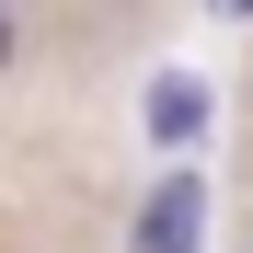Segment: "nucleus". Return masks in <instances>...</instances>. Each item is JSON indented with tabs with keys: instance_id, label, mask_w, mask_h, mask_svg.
I'll return each mask as SVG.
<instances>
[{
	"instance_id": "7ed1b4c3",
	"label": "nucleus",
	"mask_w": 253,
	"mask_h": 253,
	"mask_svg": "<svg viewBox=\"0 0 253 253\" xmlns=\"http://www.w3.org/2000/svg\"><path fill=\"white\" fill-rule=\"evenodd\" d=\"M207 12H219V23H253V0H207Z\"/></svg>"
},
{
	"instance_id": "20e7f679",
	"label": "nucleus",
	"mask_w": 253,
	"mask_h": 253,
	"mask_svg": "<svg viewBox=\"0 0 253 253\" xmlns=\"http://www.w3.org/2000/svg\"><path fill=\"white\" fill-rule=\"evenodd\" d=\"M0 69H12V12H0Z\"/></svg>"
},
{
	"instance_id": "f03ea898",
	"label": "nucleus",
	"mask_w": 253,
	"mask_h": 253,
	"mask_svg": "<svg viewBox=\"0 0 253 253\" xmlns=\"http://www.w3.org/2000/svg\"><path fill=\"white\" fill-rule=\"evenodd\" d=\"M150 138H161V150L207 138V81H196V69H161V81H150Z\"/></svg>"
},
{
	"instance_id": "39448f33",
	"label": "nucleus",
	"mask_w": 253,
	"mask_h": 253,
	"mask_svg": "<svg viewBox=\"0 0 253 253\" xmlns=\"http://www.w3.org/2000/svg\"><path fill=\"white\" fill-rule=\"evenodd\" d=\"M0 12H12V0H0Z\"/></svg>"
},
{
	"instance_id": "f257e3e1",
	"label": "nucleus",
	"mask_w": 253,
	"mask_h": 253,
	"mask_svg": "<svg viewBox=\"0 0 253 253\" xmlns=\"http://www.w3.org/2000/svg\"><path fill=\"white\" fill-rule=\"evenodd\" d=\"M196 242H207V184L173 161V173L138 196V230H126V253H196Z\"/></svg>"
}]
</instances>
